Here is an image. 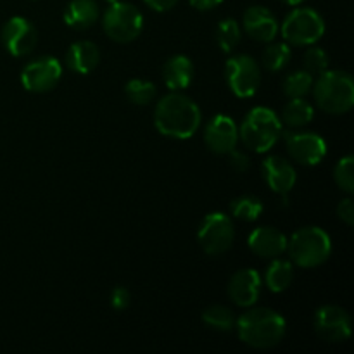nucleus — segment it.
<instances>
[{
	"label": "nucleus",
	"mask_w": 354,
	"mask_h": 354,
	"mask_svg": "<svg viewBox=\"0 0 354 354\" xmlns=\"http://www.w3.org/2000/svg\"><path fill=\"white\" fill-rule=\"evenodd\" d=\"M201 109L189 95L169 92L158 100L154 109V127L161 135L175 140L194 137L201 127Z\"/></svg>",
	"instance_id": "nucleus-1"
},
{
	"label": "nucleus",
	"mask_w": 354,
	"mask_h": 354,
	"mask_svg": "<svg viewBox=\"0 0 354 354\" xmlns=\"http://www.w3.org/2000/svg\"><path fill=\"white\" fill-rule=\"evenodd\" d=\"M239 339L249 348L272 349L286 335V318L268 308H252L235 320Z\"/></svg>",
	"instance_id": "nucleus-2"
},
{
	"label": "nucleus",
	"mask_w": 354,
	"mask_h": 354,
	"mask_svg": "<svg viewBox=\"0 0 354 354\" xmlns=\"http://www.w3.org/2000/svg\"><path fill=\"white\" fill-rule=\"evenodd\" d=\"M283 131V124L277 113L268 107H254L245 114L244 121L239 127V140L258 154H265L275 147Z\"/></svg>",
	"instance_id": "nucleus-3"
},
{
	"label": "nucleus",
	"mask_w": 354,
	"mask_h": 354,
	"mask_svg": "<svg viewBox=\"0 0 354 354\" xmlns=\"http://www.w3.org/2000/svg\"><path fill=\"white\" fill-rule=\"evenodd\" d=\"M313 97L317 106L328 114H346L354 106V82L346 71H324L313 82Z\"/></svg>",
	"instance_id": "nucleus-4"
},
{
	"label": "nucleus",
	"mask_w": 354,
	"mask_h": 354,
	"mask_svg": "<svg viewBox=\"0 0 354 354\" xmlns=\"http://www.w3.org/2000/svg\"><path fill=\"white\" fill-rule=\"evenodd\" d=\"M290 263L299 268H318L332 254V241L320 227H304L287 239Z\"/></svg>",
	"instance_id": "nucleus-5"
},
{
	"label": "nucleus",
	"mask_w": 354,
	"mask_h": 354,
	"mask_svg": "<svg viewBox=\"0 0 354 354\" xmlns=\"http://www.w3.org/2000/svg\"><path fill=\"white\" fill-rule=\"evenodd\" d=\"M287 45L310 47L315 45L325 33V21L320 14L310 7L292 9L279 28Z\"/></svg>",
	"instance_id": "nucleus-6"
},
{
	"label": "nucleus",
	"mask_w": 354,
	"mask_h": 354,
	"mask_svg": "<svg viewBox=\"0 0 354 354\" xmlns=\"http://www.w3.org/2000/svg\"><path fill=\"white\" fill-rule=\"evenodd\" d=\"M102 28L113 41L130 44L142 33L144 16L135 6L118 0L109 3V9L104 12Z\"/></svg>",
	"instance_id": "nucleus-7"
},
{
	"label": "nucleus",
	"mask_w": 354,
	"mask_h": 354,
	"mask_svg": "<svg viewBox=\"0 0 354 354\" xmlns=\"http://www.w3.org/2000/svg\"><path fill=\"white\" fill-rule=\"evenodd\" d=\"M225 78L228 88L239 99H251L261 83V69L254 57L248 54L232 55L225 64Z\"/></svg>",
	"instance_id": "nucleus-8"
},
{
	"label": "nucleus",
	"mask_w": 354,
	"mask_h": 354,
	"mask_svg": "<svg viewBox=\"0 0 354 354\" xmlns=\"http://www.w3.org/2000/svg\"><path fill=\"white\" fill-rule=\"evenodd\" d=\"M234 239V223L223 213H209L197 230V242L207 256H221L230 251Z\"/></svg>",
	"instance_id": "nucleus-9"
},
{
	"label": "nucleus",
	"mask_w": 354,
	"mask_h": 354,
	"mask_svg": "<svg viewBox=\"0 0 354 354\" xmlns=\"http://www.w3.org/2000/svg\"><path fill=\"white\" fill-rule=\"evenodd\" d=\"M287 154L303 166H317L327 156V142L313 131H282Z\"/></svg>",
	"instance_id": "nucleus-10"
},
{
	"label": "nucleus",
	"mask_w": 354,
	"mask_h": 354,
	"mask_svg": "<svg viewBox=\"0 0 354 354\" xmlns=\"http://www.w3.org/2000/svg\"><path fill=\"white\" fill-rule=\"evenodd\" d=\"M62 76V66L52 55H41L28 62L21 73V83L31 93L50 92Z\"/></svg>",
	"instance_id": "nucleus-11"
},
{
	"label": "nucleus",
	"mask_w": 354,
	"mask_h": 354,
	"mask_svg": "<svg viewBox=\"0 0 354 354\" xmlns=\"http://www.w3.org/2000/svg\"><path fill=\"white\" fill-rule=\"evenodd\" d=\"M313 327L318 337L327 342H344L351 337V317L344 308L334 304L318 308Z\"/></svg>",
	"instance_id": "nucleus-12"
},
{
	"label": "nucleus",
	"mask_w": 354,
	"mask_h": 354,
	"mask_svg": "<svg viewBox=\"0 0 354 354\" xmlns=\"http://www.w3.org/2000/svg\"><path fill=\"white\" fill-rule=\"evenodd\" d=\"M0 40L12 57H26L37 47V28L26 17L14 16L2 26Z\"/></svg>",
	"instance_id": "nucleus-13"
},
{
	"label": "nucleus",
	"mask_w": 354,
	"mask_h": 354,
	"mask_svg": "<svg viewBox=\"0 0 354 354\" xmlns=\"http://www.w3.org/2000/svg\"><path fill=\"white\" fill-rule=\"evenodd\" d=\"M204 144L211 152L227 156L239 144V127L227 114H216L204 128Z\"/></svg>",
	"instance_id": "nucleus-14"
},
{
	"label": "nucleus",
	"mask_w": 354,
	"mask_h": 354,
	"mask_svg": "<svg viewBox=\"0 0 354 354\" xmlns=\"http://www.w3.org/2000/svg\"><path fill=\"white\" fill-rule=\"evenodd\" d=\"M261 171L266 185L275 194L282 196L283 201H287V194L294 189L297 182L296 168L282 156H268L263 161Z\"/></svg>",
	"instance_id": "nucleus-15"
},
{
	"label": "nucleus",
	"mask_w": 354,
	"mask_h": 354,
	"mask_svg": "<svg viewBox=\"0 0 354 354\" xmlns=\"http://www.w3.org/2000/svg\"><path fill=\"white\" fill-rule=\"evenodd\" d=\"M263 280L256 270L244 268L232 275L228 282V296L239 308H251L258 303Z\"/></svg>",
	"instance_id": "nucleus-16"
},
{
	"label": "nucleus",
	"mask_w": 354,
	"mask_h": 354,
	"mask_svg": "<svg viewBox=\"0 0 354 354\" xmlns=\"http://www.w3.org/2000/svg\"><path fill=\"white\" fill-rule=\"evenodd\" d=\"M242 26H244L248 37H251L256 41H263V44H270V41L275 40L280 28L279 21L273 16L272 10L263 6L249 7L242 17Z\"/></svg>",
	"instance_id": "nucleus-17"
},
{
	"label": "nucleus",
	"mask_w": 354,
	"mask_h": 354,
	"mask_svg": "<svg viewBox=\"0 0 354 354\" xmlns=\"http://www.w3.org/2000/svg\"><path fill=\"white\" fill-rule=\"evenodd\" d=\"M249 249L265 259L280 258L287 251V237L273 227H258L249 234Z\"/></svg>",
	"instance_id": "nucleus-18"
},
{
	"label": "nucleus",
	"mask_w": 354,
	"mask_h": 354,
	"mask_svg": "<svg viewBox=\"0 0 354 354\" xmlns=\"http://www.w3.org/2000/svg\"><path fill=\"white\" fill-rule=\"evenodd\" d=\"M162 80L171 92L189 88L194 80V64L187 55H173L162 66Z\"/></svg>",
	"instance_id": "nucleus-19"
},
{
	"label": "nucleus",
	"mask_w": 354,
	"mask_h": 354,
	"mask_svg": "<svg viewBox=\"0 0 354 354\" xmlns=\"http://www.w3.org/2000/svg\"><path fill=\"white\" fill-rule=\"evenodd\" d=\"M100 61V52L95 44L88 40L76 41L66 54V66L76 75H88L97 68Z\"/></svg>",
	"instance_id": "nucleus-20"
},
{
	"label": "nucleus",
	"mask_w": 354,
	"mask_h": 354,
	"mask_svg": "<svg viewBox=\"0 0 354 354\" xmlns=\"http://www.w3.org/2000/svg\"><path fill=\"white\" fill-rule=\"evenodd\" d=\"M100 10L95 0H71L64 10V23L71 30L86 31L99 21Z\"/></svg>",
	"instance_id": "nucleus-21"
},
{
	"label": "nucleus",
	"mask_w": 354,
	"mask_h": 354,
	"mask_svg": "<svg viewBox=\"0 0 354 354\" xmlns=\"http://www.w3.org/2000/svg\"><path fill=\"white\" fill-rule=\"evenodd\" d=\"M282 124L289 127L290 130H299L311 123L315 118V109L304 97L301 99H290L289 104L283 107L282 116H279Z\"/></svg>",
	"instance_id": "nucleus-22"
},
{
	"label": "nucleus",
	"mask_w": 354,
	"mask_h": 354,
	"mask_svg": "<svg viewBox=\"0 0 354 354\" xmlns=\"http://www.w3.org/2000/svg\"><path fill=\"white\" fill-rule=\"evenodd\" d=\"M294 282V265L286 259L275 258L272 265L266 268L265 273V286L272 292L280 294L289 289Z\"/></svg>",
	"instance_id": "nucleus-23"
},
{
	"label": "nucleus",
	"mask_w": 354,
	"mask_h": 354,
	"mask_svg": "<svg viewBox=\"0 0 354 354\" xmlns=\"http://www.w3.org/2000/svg\"><path fill=\"white\" fill-rule=\"evenodd\" d=\"M203 324L211 330L230 332L235 328L234 311L223 304H213L203 311Z\"/></svg>",
	"instance_id": "nucleus-24"
},
{
	"label": "nucleus",
	"mask_w": 354,
	"mask_h": 354,
	"mask_svg": "<svg viewBox=\"0 0 354 354\" xmlns=\"http://www.w3.org/2000/svg\"><path fill=\"white\" fill-rule=\"evenodd\" d=\"M290 57H292L290 45L272 44V41H270V45L261 54V64L265 66V69H268V71L277 73L282 71V69L289 64Z\"/></svg>",
	"instance_id": "nucleus-25"
},
{
	"label": "nucleus",
	"mask_w": 354,
	"mask_h": 354,
	"mask_svg": "<svg viewBox=\"0 0 354 354\" xmlns=\"http://www.w3.org/2000/svg\"><path fill=\"white\" fill-rule=\"evenodd\" d=\"M263 203L254 196H241L230 203V213L237 220L256 221L263 214Z\"/></svg>",
	"instance_id": "nucleus-26"
},
{
	"label": "nucleus",
	"mask_w": 354,
	"mask_h": 354,
	"mask_svg": "<svg viewBox=\"0 0 354 354\" xmlns=\"http://www.w3.org/2000/svg\"><path fill=\"white\" fill-rule=\"evenodd\" d=\"M313 88V76L306 71V69H299L290 75L286 76L283 80V93L290 99H301L306 97Z\"/></svg>",
	"instance_id": "nucleus-27"
},
{
	"label": "nucleus",
	"mask_w": 354,
	"mask_h": 354,
	"mask_svg": "<svg viewBox=\"0 0 354 354\" xmlns=\"http://www.w3.org/2000/svg\"><path fill=\"white\" fill-rule=\"evenodd\" d=\"M242 38V28L232 17L220 21L216 28V41L220 45V48L223 52H232L239 44H241Z\"/></svg>",
	"instance_id": "nucleus-28"
},
{
	"label": "nucleus",
	"mask_w": 354,
	"mask_h": 354,
	"mask_svg": "<svg viewBox=\"0 0 354 354\" xmlns=\"http://www.w3.org/2000/svg\"><path fill=\"white\" fill-rule=\"evenodd\" d=\"M158 88L152 82H145V80H130L124 85V95L135 106H145L154 100Z\"/></svg>",
	"instance_id": "nucleus-29"
},
{
	"label": "nucleus",
	"mask_w": 354,
	"mask_h": 354,
	"mask_svg": "<svg viewBox=\"0 0 354 354\" xmlns=\"http://www.w3.org/2000/svg\"><path fill=\"white\" fill-rule=\"evenodd\" d=\"M334 180L339 189L346 194L354 192V158L353 156H344L337 161L334 168Z\"/></svg>",
	"instance_id": "nucleus-30"
},
{
	"label": "nucleus",
	"mask_w": 354,
	"mask_h": 354,
	"mask_svg": "<svg viewBox=\"0 0 354 354\" xmlns=\"http://www.w3.org/2000/svg\"><path fill=\"white\" fill-rule=\"evenodd\" d=\"M303 64H304V69H306L311 76L322 75V73L328 69L330 57H328V54L324 50V48L310 45V48H308L306 54H304L303 57Z\"/></svg>",
	"instance_id": "nucleus-31"
},
{
	"label": "nucleus",
	"mask_w": 354,
	"mask_h": 354,
	"mask_svg": "<svg viewBox=\"0 0 354 354\" xmlns=\"http://www.w3.org/2000/svg\"><path fill=\"white\" fill-rule=\"evenodd\" d=\"M131 303L130 290L127 287H116L111 292V308L116 311H124Z\"/></svg>",
	"instance_id": "nucleus-32"
},
{
	"label": "nucleus",
	"mask_w": 354,
	"mask_h": 354,
	"mask_svg": "<svg viewBox=\"0 0 354 354\" xmlns=\"http://www.w3.org/2000/svg\"><path fill=\"white\" fill-rule=\"evenodd\" d=\"M228 165L232 166V169L237 173H245L249 168H251V159H249L248 154L237 151V147L234 151L228 152Z\"/></svg>",
	"instance_id": "nucleus-33"
},
{
	"label": "nucleus",
	"mask_w": 354,
	"mask_h": 354,
	"mask_svg": "<svg viewBox=\"0 0 354 354\" xmlns=\"http://www.w3.org/2000/svg\"><path fill=\"white\" fill-rule=\"evenodd\" d=\"M337 216L339 220L344 221L348 227H353L354 225V206H353V201L349 197L342 199L337 206Z\"/></svg>",
	"instance_id": "nucleus-34"
},
{
	"label": "nucleus",
	"mask_w": 354,
	"mask_h": 354,
	"mask_svg": "<svg viewBox=\"0 0 354 354\" xmlns=\"http://www.w3.org/2000/svg\"><path fill=\"white\" fill-rule=\"evenodd\" d=\"M144 2L156 12H166V10L173 9L178 3V0H144Z\"/></svg>",
	"instance_id": "nucleus-35"
},
{
	"label": "nucleus",
	"mask_w": 354,
	"mask_h": 354,
	"mask_svg": "<svg viewBox=\"0 0 354 354\" xmlns=\"http://www.w3.org/2000/svg\"><path fill=\"white\" fill-rule=\"evenodd\" d=\"M190 6L197 10H211L220 6L223 0H189Z\"/></svg>",
	"instance_id": "nucleus-36"
},
{
	"label": "nucleus",
	"mask_w": 354,
	"mask_h": 354,
	"mask_svg": "<svg viewBox=\"0 0 354 354\" xmlns=\"http://www.w3.org/2000/svg\"><path fill=\"white\" fill-rule=\"evenodd\" d=\"M280 2L287 3V6H299V3H303L304 0H280Z\"/></svg>",
	"instance_id": "nucleus-37"
},
{
	"label": "nucleus",
	"mask_w": 354,
	"mask_h": 354,
	"mask_svg": "<svg viewBox=\"0 0 354 354\" xmlns=\"http://www.w3.org/2000/svg\"><path fill=\"white\" fill-rule=\"evenodd\" d=\"M104 2H107V3H113V2H118V0H104Z\"/></svg>",
	"instance_id": "nucleus-38"
}]
</instances>
